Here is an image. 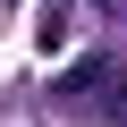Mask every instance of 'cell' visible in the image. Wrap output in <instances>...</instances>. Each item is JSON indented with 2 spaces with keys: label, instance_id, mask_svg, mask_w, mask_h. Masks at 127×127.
<instances>
[{
  "label": "cell",
  "instance_id": "1",
  "mask_svg": "<svg viewBox=\"0 0 127 127\" xmlns=\"http://www.w3.org/2000/svg\"><path fill=\"white\" fill-rule=\"evenodd\" d=\"M119 85H127V68H119L110 51H93V59H76V68L51 76V102H59V110H85V102H110Z\"/></svg>",
  "mask_w": 127,
  "mask_h": 127
},
{
  "label": "cell",
  "instance_id": "2",
  "mask_svg": "<svg viewBox=\"0 0 127 127\" xmlns=\"http://www.w3.org/2000/svg\"><path fill=\"white\" fill-rule=\"evenodd\" d=\"M102 9H119V0H102Z\"/></svg>",
  "mask_w": 127,
  "mask_h": 127
}]
</instances>
